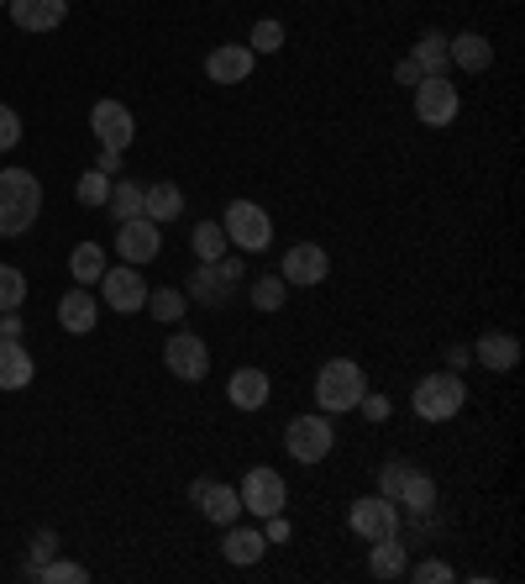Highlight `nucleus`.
Returning <instances> with one entry per match:
<instances>
[{"mask_svg":"<svg viewBox=\"0 0 525 584\" xmlns=\"http://www.w3.org/2000/svg\"><path fill=\"white\" fill-rule=\"evenodd\" d=\"M247 48H253V54H279V48H284V22L262 16L258 27H253V37H247Z\"/></svg>","mask_w":525,"mask_h":584,"instance_id":"35","label":"nucleus"},{"mask_svg":"<svg viewBox=\"0 0 525 584\" xmlns=\"http://www.w3.org/2000/svg\"><path fill=\"white\" fill-rule=\"evenodd\" d=\"M95 169H101V174H110V180H116V169H121V153H110V148H101V159H95Z\"/></svg>","mask_w":525,"mask_h":584,"instance_id":"45","label":"nucleus"},{"mask_svg":"<svg viewBox=\"0 0 525 584\" xmlns=\"http://www.w3.org/2000/svg\"><path fill=\"white\" fill-rule=\"evenodd\" d=\"M463 400H468V385L457 379V369H442V374H425V379H420L410 405H416L420 422H452V416L463 411Z\"/></svg>","mask_w":525,"mask_h":584,"instance_id":"3","label":"nucleus"},{"mask_svg":"<svg viewBox=\"0 0 525 584\" xmlns=\"http://www.w3.org/2000/svg\"><path fill=\"white\" fill-rule=\"evenodd\" d=\"M163 364H168L174 379H189V385H195V379H206L210 374V347L200 343L195 332H174L168 347H163Z\"/></svg>","mask_w":525,"mask_h":584,"instance_id":"12","label":"nucleus"},{"mask_svg":"<svg viewBox=\"0 0 525 584\" xmlns=\"http://www.w3.org/2000/svg\"><path fill=\"white\" fill-rule=\"evenodd\" d=\"M410 474H416V463H410V458H389V463H384V474H378V495L399 505V490H405V479H410Z\"/></svg>","mask_w":525,"mask_h":584,"instance_id":"32","label":"nucleus"},{"mask_svg":"<svg viewBox=\"0 0 525 584\" xmlns=\"http://www.w3.org/2000/svg\"><path fill=\"white\" fill-rule=\"evenodd\" d=\"M331 443H337V432H331L326 416H294L284 426V453L294 463H326Z\"/></svg>","mask_w":525,"mask_h":584,"instance_id":"5","label":"nucleus"},{"mask_svg":"<svg viewBox=\"0 0 525 584\" xmlns=\"http://www.w3.org/2000/svg\"><path fill=\"white\" fill-rule=\"evenodd\" d=\"M347 527L368 537V542H378V537H394L399 531V505L384 501V495H363V501L347 505Z\"/></svg>","mask_w":525,"mask_h":584,"instance_id":"9","label":"nucleus"},{"mask_svg":"<svg viewBox=\"0 0 525 584\" xmlns=\"http://www.w3.org/2000/svg\"><path fill=\"white\" fill-rule=\"evenodd\" d=\"M32 580H43V584H84V580H90V569L74 563V558H48Z\"/></svg>","mask_w":525,"mask_h":584,"instance_id":"31","label":"nucleus"},{"mask_svg":"<svg viewBox=\"0 0 525 584\" xmlns=\"http://www.w3.org/2000/svg\"><path fill=\"white\" fill-rule=\"evenodd\" d=\"M331 274V253L320 242H294L284 253V285H320Z\"/></svg>","mask_w":525,"mask_h":584,"instance_id":"14","label":"nucleus"},{"mask_svg":"<svg viewBox=\"0 0 525 584\" xmlns=\"http://www.w3.org/2000/svg\"><path fill=\"white\" fill-rule=\"evenodd\" d=\"M5 11H11V22L22 32H52L63 27L69 0H5Z\"/></svg>","mask_w":525,"mask_h":584,"instance_id":"15","label":"nucleus"},{"mask_svg":"<svg viewBox=\"0 0 525 584\" xmlns=\"http://www.w3.org/2000/svg\"><path fill=\"white\" fill-rule=\"evenodd\" d=\"M232 290H236V285H226V274H221L215 264H195L189 285H184V295H189V300H200V306H210V311H215V306H226V295H232Z\"/></svg>","mask_w":525,"mask_h":584,"instance_id":"20","label":"nucleus"},{"mask_svg":"<svg viewBox=\"0 0 525 584\" xmlns=\"http://www.w3.org/2000/svg\"><path fill=\"white\" fill-rule=\"evenodd\" d=\"M101 295H105V306L110 311H142L148 306V279L137 274V264H121V268H110L105 264V274H101Z\"/></svg>","mask_w":525,"mask_h":584,"instance_id":"11","label":"nucleus"},{"mask_svg":"<svg viewBox=\"0 0 525 584\" xmlns=\"http://www.w3.org/2000/svg\"><path fill=\"white\" fill-rule=\"evenodd\" d=\"M253 64H258V54L247 43H221V48L206 54V75L210 84H247L253 80Z\"/></svg>","mask_w":525,"mask_h":584,"instance_id":"13","label":"nucleus"},{"mask_svg":"<svg viewBox=\"0 0 525 584\" xmlns=\"http://www.w3.org/2000/svg\"><path fill=\"white\" fill-rule=\"evenodd\" d=\"M79 206H95V211H101L105 201H110V174H101V169H90V174H84V180H79Z\"/></svg>","mask_w":525,"mask_h":584,"instance_id":"36","label":"nucleus"},{"mask_svg":"<svg viewBox=\"0 0 525 584\" xmlns=\"http://www.w3.org/2000/svg\"><path fill=\"white\" fill-rule=\"evenodd\" d=\"M200 511H206V522H215V527H232L236 516H242V495H236L232 484H215V479H206V490H200Z\"/></svg>","mask_w":525,"mask_h":584,"instance_id":"21","label":"nucleus"},{"mask_svg":"<svg viewBox=\"0 0 525 584\" xmlns=\"http://www.w3.org/2000/svg\"><path fill=\"white\" fill-rule=\"evenodd\" d=\"M221 548H226V558H232L236 569H247V563H258V558H262L268 537H262V531H242V527L232 522V527H226V542H221Z\"/></svg>","mask_w":525,"mask_h":584,"instance_id":"25","label":"nucleus"},{"mask_svg":"<svg viewBox=\"0 0 525 584\" xmlns=\"http://www.w3.org/2000/svg\"><path fill=\"white\" fill-rule=\"evenodd\" d=\"M116 253L127 264H153L163 253V227L148 221V216H131V221H116Z\"/></svg>","mask_w":525,"mask_h":584,"instance_id":"10","label":"nucleus"},{"mask_svg":"<svg viewBox=\"0 0 525 584\" xmlns=\"http://www.w3.org/2000/svg\"><path fill=\"white\" fill-rule=\"evenodd\" d=\"M472 358V347H446V369H463Z\"/></svg>","mask_w":525,"mask_h":584,"instance_id":"46","label":"nucleus"},{"mask_svg":"<svg viewBox=\"0 0 525 584\" xmlns=\"http://www.w3.org/2000/svg\"><path fill=\"white\" fill-rule=\"evenodd\" d=\"M142 190L148 185H137V180H116V185H110V201H105V211L116 216V221L142 216Z\"/></svg>","mask_w":525,"mask_h":584,"instance_id":"29","label":"nucleus"},{"mask_svg":"<svg viewBox=\"0 0 525 584\" xmlns=\"http://www.w3.org/2000/svg\"><path fill=\"white\" fill-rule=\"evenodd\" d=\"M32 353L16 337H0V390H26L32 385Z\"/></svg>","mask_w":525,"mask_h":584,"instance_id":"22","label":"nucleus"},{"mask_svg":"<svg viewBox=\"0 0 525 584\" xmlns=\"http://www.w3.org/2000/svg\"><path fill=\"white\" fill-rule=\"evenodd\" d=\"M368 396V379L352 358H331L326 369L315 374V400L326 416H341V411H358V400Z\"/></svg>","mask_w":525,"mask_h":584,"instance_id":"2","label":"nucleus"},{"mask_svg":"<svg viewBox=\"0 0 525 584\" xmlns=\"http://www.w3.org/2000/svg\"><path fill=\"white\" fill-rule=\"evenodd\" d=\"M69 274H74V285H101V274H105L101 242H79L74 253H69Z\"/></svg>","mask_w":525,"mask_h":584,"instance_id":"26","label":"nucleus"},{"mask_svg":"<svg viewBox=\"0 0 525 584\" xmlns=\"http://www.w3.org/2000/svg\"><path fill=\"white\" fill-rule=\"evenodd\" d=\"M16 142H22V116L0 101V153H11Z\"/></svg>","mask_w":525,"mask_h":584,"instance_id":"38","label":"nucleus"},{"mask_svg":"<svg viewBox=\"0 0 525 584\" xmlns=\"http://www.w3.org/2000/svg\"><path fill=\"white\" fill-rule=\"evenodd\" d=\"M410 58L420 64V75H425V80H431V75H446V69H452V58H446V32H425Z\"/></svg>","mask_w":525,"mask_h":584,"instance_id":"27","label":"nucleus"},{"mask_svg":"<svg viewBox=\"0 0 525 584\" xmlns=\"http://www.w3.org/2000/svg\"><path fill=\"white\" fill-rule=\"evenodd\" d=\"M22 300H26V274L0 264V311H22Z\"/></svg>","mask_w":525,"mask_h":584,"instance_id":"34","label":"nucleus"},{"mask_svg":"<svg viewBox=\"0 0 525 584\" xmlns=\"http://www.w3.org/2000/svg\"><path fill=\"white\" fill-rule=\"evenodd\" d=\"M226 400L242 405V411H262V405H268V374L262 369H236L232 379H226Z\"/></svg>","mask_w":525,"mask_h":584,"instance_id":"24","label":"nucleus"},{"mask_svg":"<svg viewBox=\"0 0 525 584\" xmlns=\"http://www.w3.org/2000/svg\"><path fill=\"white\" fill-rule=\"evenodd\" d=\"M410 580H416V584H446V580H452V563H442V558H425V563H416V569H410Z\"/></svg>","mask_w":525,"mask_h":584,"instance_id":"39","label":"nucleus"},{"mask_svg":"<svg viewBox=\"0 0 525 584\" xmlns=\"http://www.w3.org/2000/svg\"><path fill=\"white\" fill-rule=\"evenodd\" d=\"M472 358H478L483 369L510 374L515 364H521V343H515L510 332H489V337H478V343H472Z\"/></svg>","mask_w":525,"mask_h":584,"instance_id":"19","label":"nucleus"},{"mask_svg":"<svg viewBox=\"0 0 525 584\" xmlns=\"http://www.w3.org/2000/svg\"><path fill=\"white\" fill-rule=\"evenodd\" d=\"M262 537H268V542H284V537H289V522H284V511H279V516H268V531H262Z\"/></svg>","mask_w":525,"mask_h":584,"instance_id":"44","label":"nucleus"},{"mask_svg":"<svg viewBox=\"0 0 525 584\" xmlns=\"http://www.w3.org/2000/svg\"><path fill=\"white\" fill-rule=\"evenodd\" d=\"M399 505H410V516H431V505H436V479L416 469V474L405 479V490H399Z\"/></svg>","mask_w":525,"mask_h":584,"instance_id":"28","label":"nucleus"},{"mask_svg":"<svg viewBox=\"0 0 525 584\" xmlns=\"http://www.w3.org/2000/svg\"><path fill=\"white\" fill-rule=\"evenodd\" d=\"M179 211H184V190L174 185V180H158V185L142 190V216H148V221L168 227V221H179Z\"/></svg>","mask_w":525,"mask_h":584,"instance_id":"18","label":"nucleus"},{"mask_svg":"<svg viewBox=\"0 0 525 584\" xmlns=\"http://www.w3.org/2000/svg\"><path fill=\"white\" fill-rule=\"evenodd\" d=\"M189 248L200 253V264H215L232 242H226V232H221V221H200V227L189 232Z\"/></svg>","mask_w":525,"mask_h":584,"instance_id":"30","label":"nucleus"},{"mask_svg":"<svg viewBox=\"0 0 525 584\" xmlns=\"http://www.w3.org/2000/svg\"><path fill=\"white\" fill-rule=\"evenodd\" d=\"M95 321H101V306H95V295L84 290V285H74V290L58 300V327L63 332L84 337V332H95Z\"/></svg>","mask_w":525,"mask_h":584,"instance_id":"17","label":"nucleus"},{"mask_svg":"<svg viewBox=\"0 0 525 584\" xmlns=\"http://www.w3.org/2000/svg\"><path fill=\"white\" fill-rule=\"evenodd\" d=\"M236 495H242V511H253V516L268 522V516H279V511L289 505V484H284L279 469H253V474L242 479Z\"/></svg>","mask_w":525,"mask_h":584,"instance_id":"7","label":"nucleus"},{"mask_svg":"<svg viewBox=\"0 0 525 584\" xmlns=\"http://www.w3.org/2000/svg\"><path fill=\"white\" fill-rule=\"evenodd\" d=\"M52 548H58V537L52 531H37V542H32V558H26V574H37L43 563L52 558Z\"/></svg>","mask_w":525,"mask_h":584,"instance_id":"40","label":"nucleus"},{"mask_svg":"<svg viewBox=\"0 0 525 584\" xmlns=\"http://www.w3.org/2000/svg\"><path fill=\"white\" fill-rule=\"evenodd\" d=\"M0 5H5V0H0Z\"/></svg>","mask_w":525,"mask_h":584,"instance_id":"47","label":"nucleus"},{"mask_svg":"<svg viewBox=\"0 0 525 584\" xmlns=\"http://www.w3.org/2000/svg\"><path fill=\"white\" fill-rule=\"evenodd\" d=\"M284 274H262L258 285H253V306H258V311H279V306H284Z\"/></svg>","mask_w":525,"mask_h":584,"instance_id":"37","label":"nucleus"},{"mask_svg":"<svg viewBox=\"0 0 525 584\" xmlns=\"http://www.w3.org/2000/svg\"><path fill=\"white\" fill-rule=\"evenodd\" d=\"M43 216V185L32 169H0V238H22Z\"/></svg>","mask_w":525,"mask_h":584,"instance_id":"1","label":"nucleus"},{"mask_svg":"<svg viewBox=\"0 0 525 584\" xmlns=\"http://www.w3.org/2000/svg\"><path fill=\"white\" fill-rule=\"evenodd\" d=\"M368 569H373V580H399V574L410 569V548L399 542V531L373 542V553H368Z\"/></svg>","mask_w":525,"mask_h":584,"instance_id":"23","label":"nucleus"},{"mask_svg":"<svg viewBox=\"0 0 525 584\" xmlns=\"http://www.w3.org/2000/svg\"><path fill=\"white\" fill-rule=\"evenodd\" d=\"M457 111H463V101H457V84L446 80V75H431V80L416 84L420 127H452V122H457Z\"/></svg>","mask_w":525,"mask_h":584,"instance_id":"6","label":"nucleus"},{"mask_svg":"<svg viewBox=\"0 0 525 584\" xmlns=\"http://www.w3.org/2000/svg\"><path fill=\"white\" fill-rule=\"evenodd\" d=\"M148 311H153L158 321H179L184 311H189V295L184 290H148Z\"/></svg>","mask_w":525,"mask_h":584,"instance_id":"33","label":"nucleus"},{"mask_svg":"<svg viewBox=\"0 0 525 584\" xmlns=\"http://www.w3.org/2000/svg\"><path fill=\"white\" fill-rule=\"evenodd\" d=\"M221 232H226V242L242 248V253H262V248L273 242V221H268V211H262L258 201H232V206L221 211Z\"/></svg>","mask_w":525,"mask_h":584,"instance_id":"4","label":"nucleus"},{"mask_svg":"<svg viewBox=\"0 0 525 584\" xmlns=\"http://www.w3.org/2000/svg\"><path fill=\"white\" fill-rule=\"evenodd\" d=\"M394 80H399V84H420L425 75H420L416 58H399V64H394Z\"/></svg>","mask_w":525,"mask_h":584,"instance_id":"42","label":"nucleus"},{"mask_svg":"<svg viewBox=\"0 0 525 584\" xmlns=\"http://www.w3.org/2000/svg\"><path fill=\"white\" fill-rule=\"evenodd\" d=\"M90 133H95L101 148L127 153L131 137H137V122H131V111L121 106V101H95V106H90Z\"/></svg>","mask_w":525,"mask_h":584,"instance_id":"8","label":"nucleus"},{"mask_svg":"<svg viewBox=\"0 0 525 584\" xmlns=\"http://www.w3.org/2000/svg\"><path fill=\"white\" fill-rule=\"evenodd\" d=\"M0 337H22V311H0Z\"/></svg>","mask_w":525,"mask_h":584,"instance_id":"43","label":"nucleus"},{"mask_svg":"<svg viewBox=\"0 0 525 584\" xmlns=\"http://www.w3.org/2000/svg\"><path fill=\"white\" fill-rule=\"evenodd\" d=\"M446 58H452L463 75H483V69L494 64V43H489L483 32H457V37H446Z\"/></svg>","mask_w":525,"mask_h":584,"instance_id":"16","label":"nucleus"},{"mask_svg":"<svg viewBox=\"0 0 525 584\" xmlns=\"http://www.w3.org/2000/svg\"><path fill=\"white\" fill-rule=\"evenodd\" d=\"M358 405L368 411V422H389V400H384V396H363Z\"/></svg>","mask_w":525,"mask_h":584,"instance_id":"41","label":"nucleus"}]
</instances>
